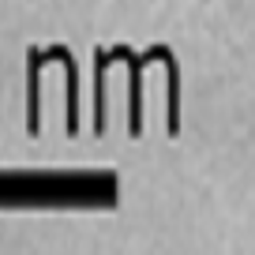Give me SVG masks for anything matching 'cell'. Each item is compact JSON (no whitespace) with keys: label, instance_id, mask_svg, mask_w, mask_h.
Wrapping results in <instances>:
<instances>
[{"label":"cell","instance_id":"obj_1","mask_svg":"<svg viewBox=\"0 0 255 255\" xmlns=\"http://www.w3.org/2000/svg\"><path fill=\"white\" fill-rule=\"evenodd\" d=\"M0 203H113V176H0Z\"/></svg>","mask_w":255,"mask_h":255}]
</instances>
